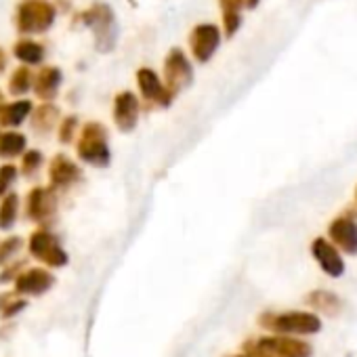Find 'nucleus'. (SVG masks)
I'll return each mask as SVG.
<instances>
[{
	"label": "nucleus",
	"instance_id": "1",
	"mask_svg": "<svg viewBox=\"0 0 357 357\" xmlns=\"http://www.w3.org/2000/svg\"><path fill=\"white\" fill-rule=\"evenodd\" d=\"M76 155L80 162L93 168H105L112 162V151L107 143V128L99 122H86L80 128L76 141Z\"/></svg>",
	"mask_w": 357,
	"mask_h": 357
},
{
	"label": "nucleus",
	"instance_id": "2",
	"mask_svg": "<svg viewBox=\"0 0 357 357\" xmlns=\"http://www.w3.org/2000/svg\"><path fill=\"white\" fill-rule=\"evenodd\" d=\"M57 11L49 0H22L15 11V28L24 36L45 34L55 26Z\"/></svg>",
	"mask_w": 357,
	"mask_h": 357
},
{
	"label": "nucleus",
	"instance_id": "3",
	"mask_svg": "<svg viewBox=\"0 0 357 357\" xmlns=\"http://www.w3.org/2000/svg\"><path fill=\"white\" fill-rule=\"evenodd\" d=\"M80 20L93 32L97 51L109 53L116 47V40H118V24H116V15H114V11H112L109 5L97 3V5L89 7L80 15Z\"/></svg>",
	"mask_w": 357,
	"mask_h": 357
},
{
	"label": "nucleus",
	"instance_id": "4",
	"mask_svg": "<svg viewBox=\"0 0 357 357\" xmlns=\"http://www.w3.org/2000/svg\"><path fill=\"white\" fill-rule=\"evenodd\" d=\"M164 84L166 89L176 95L181 93L185 86L192 84L194 80V68L192 61L188 59V55L181 49H170L166 59H164Z\"/></svg>",
	"mask_w": 357,
	"mask_h": 357
},
{
	"label": "nucleus",
	"instance_id": "5",
	"mask_svg": "<svg viewBox=\"0 0 357 357\" xmlns=\"http://www.w3.org/2000/svg\"><path fill=\"white\" fill-rule=\"evenodd\" d=\"M261 324L269 326L271 330L280 334H315L321 330V319L315 313H303V311H290L273 317L261 319Z\"/></svg>",
	"mask_w": 357,
	"mask_h": 357
},
{
	"label": "nucleus",
	"instance_id": "6",
	"mask_svg": "<svg viewBox=\"0 0 357 357\" xmlns=\"http://www.w3.org/2000/svg\"><path fill=\"white\" fill-rule=\"evenodd\" d=\"M26 215L32 223L45 225L57 215V194L53 188L36 185L26 196Z\"/></svg>",
	"mask_w": 357,
	"mask_h": 357
},
{
	"label": "nucleus",
	"instance_id": "7",
	"mask_svg": "<svg viewBox=\"0 0 357 357\" xmlns=\"http://www.w3.org/2000/svg\"><path fill=\"white\" fill-rule=\"evenodd\" d=\"M28 248L34 259L47 263L49 267H63L68 263V252L61 248L57 238L47 229H36L30 236Z\"/></svg>",
	"mask_w": 357,
	"mask_h": 357
},
{
	"label": "nucleus",
	"instance_id": "8",
	"mask_svg": "<svg viewBox=\"0 0 357 357\" xmlns=\"http://www.w3.org/2000/svg\"><path fill=\"white\" fill-rule=\"evenodd\" d=\"M221 45V28L215 24H198L190 34V53L198 63H208Z\"/></svg>",
	"mask_w": 357,
	"mask_h": 357
},
{
	"label": "nucleus",
	"instance_id": "9",
	"mask_svg": "<svg viewBox=\"0 0 357 357\" xmlns=\"http://www.w3.org/2000/svg\"><path fill=\"white\" fill-rule=\"evenodd\" d=\"M82 181V168L66 153H57L49 164V183L55 192L70 190Z\"/></svg>",
	"mask_w": 357,
	"mask_h": 357
},
{
	"label": "nucleus",
	"instance_id": "10",
	"mask_svg": "<svg viewBox=\"0 0 357 357\" xmlns=\"http://www.w3.org/2000/svg\"><path fill=\"white\" fill-rule=\"evenodd\" d=\"M137 86H139L141 97L145 101H149L151 105L168 107L174 99V95L166 89L162 76L158 72H153L151 68H141L137 72Z\"/></svg>",
	"mask_w": 357,
	"mask_h": 357
},
{
	"label": "nucleus",
	"instance_id": "11",
	"mask_svg": "<svg viewBox=\"0 0 357 357\" xmlns=\"http://www.w3.org/2000/svg\"><path fill=\"white\" fill-rule=\"evenodd\" d=\"M114 124L120 132H132L139 124L141 101L132 91H122L114 97Z\"/></svg>",
	"mask_w": 357,
	"mask_h": 357
},
{
	"label": "nucleus",
	"instance_id": "12",
	"mask_svg": "<svg viewBox=\"0 0 357 357\" xmlns=\"http://www.w3.org/2000/svg\"><path fill=\"white\" fill-rule=\"evenodd\" d=\"M63 84V72L57 66H43L32 78V91L40 101H55Z\"/></svg>",
	"mask_w": 357,
	"mask_h": 357
},
{
	"label": "nucleus",
	"instance_id": "13",
	"mask_svg": "<svg viewBox=\"0 0 357 357\" xmlns=\"http://www.w3.org/2000/svg\"><path fill=\"white\" fill-rule=\"evenodd\" d=\"M311 252L315 257V261L319 263V267L324 269V273H328L330 278H340L344 273V263L342 257L338 255V250L324 238H317L311 244Z\"/></svg>",
	"mask_w": 357,
	"mask_h": 357
},
{
	"label": "nucleus",
	"instance_id": "14",
	"mask_svg": "<svg viewBox=\"0 0 357 357\" xmlns=\"http://www.w3.org/2000/svg\"><path fill=\"white\" fill-rule=\"evenodd\" d=\"M261 347L273 351L280 357H311V344L298 340V338H290V336H271V338H261L259 340Z\"/></svg>",
	"mask_w": 357,
	"mask_h": 357
},
{
	"label": "nucleus",
	"instance_id": "15",
	"mask_svg": "<svg viewBox=\"0 0 357 357\" xmlns=\"http://www.w3.org/2000/svg\"><path fill=\"white\" fill-rule=\"evenodd\" d=\"M30 124L32 130L38 135H51L53 128H57L59 120H61V109L53 103V101H43L40 105H36L30 114Z\"/></svg>",
	"mask_w": 357,
	"mask_h": 357
},
{
	"label": "nucleus",
	"instance_id": "16",
	"mask_svg": "<svg viewBox=\"0 0 357 357\" xmlns=\"http://www.w3.org/2000/svg\"><path fill=\"white\" fill-rule=\"evenodd\" d=\"M53 275L45 269H28L15 278V288L22 294H43L53 286Z\"/></svg>",
	"mask_w": 357,
	"mask_h": 357
},
{
	"label": "nucleus",
	"instance_id": "17",
	"mask_svg": "<svg viewBox=\"0 0 357 357\" xmlns=\"http://www.w3.org/2000/svg\"><path fill=\"white\" fill-rule=\"evenodd\" d=\"M330 238L347 255H357V223L351 219H336L330 225Z\"/></svg>",
	"mask_w": 357,
	"mask_h": 357
},
{
	"label": "nucleus",
	"instance_id": "18",
	"mask_svg": "<svg viewBox=\"0 0 357 357\" xmlns=\"http://www.w3.org/2000/svg\"><path fill=\"white\" fill-rule=\"evenodd\" d=\"M32 109H34V103L30 99H24V97L15 99L11 103H5L3 107H0V124L7 126V128H17L30 118Z\"/></svg>",
	"mask_w": 357,
	"mask_h": 357
},
{
	"label": "nucleus",
	"instance_id": "19",
	"mask_svg": "<svg viewBox=\"0 0 357 357\" xmlns=\"http://www.w3.org/2000/svg\"><path fill=\"white\" fill-rule=\"evenodd\" d=\"M13 55L22 66H43L45 57H47V47L38 40L32 38H22L13 45Z\"/></svg>",
	"mask_w": 357,
	"mask_h": 357
},
{
	"label": "nucleus",
	"instance_id": "20",
	"mask_svg": "<svg viewBox=\"0 0 357 357\" xmlns=\"http://www.w3.org/2000/svg\"><path fill=\"white\" fill-rule=\"evenodd\" d=\"M26 149H28V139L20 130L11 128V130L0 132V158L13 160V158H20Z\"/></svg>",
	"mask_w": 357,
	"mask_h": 357
},
{
	"label": "nucleus",
	"instance_id": "21",
	"mask_svg": "<svg viewBox=\"0 0 357 357\" xmlns=\"http://www.w3.org/2000/svg\"><path fill=\"white\" fill-rule=\"evenodd\" d=\"M20 196L15 192H9L3 196V200H0V229L3 231H9L15 227L17 223V217H20Z\"/></svg>",
	"mask_w": 357,
	"mask_h": 357
},
{
	"label": "nucleus",
	"instance_id": "22",
	"mask_svg": "<svg viewBox=\"0 0 357 357\" xmlns=\"http://www.w3.org/2000/svg\"><path fill=\"white\" fill-rule=\"evenodd\" d=\"M32 78L34 72L28 66H20L17 70H13V74L9 76V95L13 97H24L32 91Z\"/></svg>",
	"mask_w": 357,
	"mask_h": 357
},
{
	"label": "nucleus",
	"instance_id": "23",
	"mask_svg": "<svg viewBox=\"0 0 357 357\" xmlns=\"http://www.w3.org/2000/svg\"><path fill=\"white\" fill-rule=\"evenodd\" d=\"M307 303H309L313 309H317V311H321V313H328V315H338L340 309H342L340 298H338L336 294H332V292H326V290L311 292L309 298H307Z\"/></svg>",
	"mask_w": 357,
	"mask_h": 357
},
{
	"label": "nucleus",
	"instance_id": "24",
	"mask_svg": "<svg viewBox=\"0 0 357 357\" xmlns=\"http://www.w3.org/2000/svg\"><path fill=\"white\" fill-rule=\"evenodd\" d=\"M22 162H20V172L26 176V178H32L45 164V158H43V151L40 149H26L22 155Z\"/></svg>",
	"mask_w": 357,
	"mask_h": 357
},
{
	"label": "nucleus",
	"instance_id": "25",
	"mask_svg": "<svg viewBox=\"0 0 357 357\" xmlns=\"http://www.w3.org/2000/svg\"><path fill=\"white\" fill-rule=\"evenodd\" d=\"M78 128H80V120L78 116H66L59 120L57 124V137L61 145H70L76 137H78Z\"/></svg>",
	"mask_w": 357,
	"mask_h": 357
},
{
	"label": "nucleus",
	"instance_id": "26",
	"mask_svg": "<svg viewBox=\"0 0 357 357\" xmlns=\"http://www.w3.org/2000/svg\"><path fill=\"white\" fill-rule=\"evenodd\" d=\"M20 176V168L15 164H3L0 166V198L13 192V185Z\"/></svg>",
	"mask_w": 357,
	"mask_h": 357
},
{
	"label": "nucleus",
	"instance_id": "27",
	"mask_svg": "<svg viewBox=\"0 0 357 357\" xmlns=\"http://www.w3.org/2000/svg\"><path fill=\"white\" fill-rule=\"evenodd\" d=\"M24 246V240L20 236H11L7 240L0 242V265H5L9 259H13Z\"/></svg>",
	"mask_w": 357,
	"mask_h": 357
},
{
	"label": "nucleus",
	"instance_id": "28",
	"mask_svg": "<svg viewBox=\"0 0 357 357\" xmlns=\"http://www.w3.org/2000/svg\"><path fill=\"white\" fill-rule=\"evenodd\" d=\"M219 5L223 9V15H240L244 0H219Z\"/></svg>",
	"mask_w": 357,
	"mask_h": 357
},
{
	"label": "nucleus",
	"instance_id": "29",
	"mask_svg": "<svg viewBox=\"0 0 357 357\" xmlns=\"http://www.w3.org/2000/svg\"><path fill=\"white\" fill-rule=\"evenodd\" d=\"M24 267V263L20 261V263H15V265H11L5 273H0V282H11V280H15L17 275H20V269Z\"/></svg>",
	"mask_w": 357,
	"mask_h": 357
},
{
	"label": "nucleus",
	"instance_id": "30",
	"mask_svg": "<svg viewBox=\"0 0 357 357\" xmlns=\"http://www.w3.org/2000/svg\"><path fill=\"white\" fill-rule=\"evenodd\" d=\"M26 307V301H13L11 305H7L5 309H3V315L5 317H9V315H15L20 309H24Z\"/></svg>",
	"mask_w": 357,
	"mask_h": 357
},
{
	"label": "nucleus",
	"instance_id": "31",
	"mask_svg": "<svg viewBox=\"0 0 357 357\" xmlns=\"http://www.w3.org/2000/svg\"><path fill=\"white\" fill-rule=\"evenodd\" d=\"M7 66H9V55L3 47H0V74L7 70Z\"/></svg>",
	"mask_w": 357,
	"mask_h": 357
},
{
	"label": "nucleus",
	"instance_id": "32",
	"mask_svg": "<svg viewBox=\"0 0 357 357\" xmlns=\"http://www.w3.org/2000/svg\"><path fill=\"white\" fill-rule=\"evenodd\" d=\"M259 3H261V0H244V7H248V9H255Z\"/></svg>",
	"mask_w": 357,
	"mask_h": 357
},
{
	"label": "nucleus",
	"instance_id": "33",
	"mask_svg": "<svg viewBox=\"0 0 357 357\" xmlns=\"http://www.w3.org/2000/svg\"><path fill=\"white\" fill-rule=\"evenodd\" d=\"M5 103H7V101H5V95H3V91H0V107H3Z\"/></svg>",
	"mask_w": 357,
	"mask_h": 357
}]
</instances>
